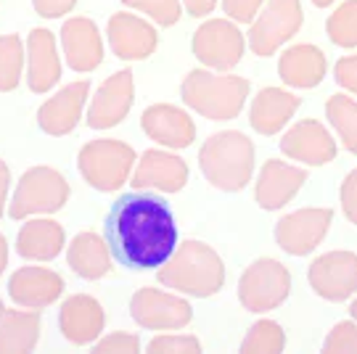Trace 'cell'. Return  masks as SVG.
<instances>
[{"mask_svg": "<svg viewBox=\"0 0 357 354\" xmlns=\"http://www.w3.org/2000/svg\"><path fill=\"white\" fill-rule=\"evenodd\" d=\"M6 265H8V243H6V238L0 236V275H3Z\"/></svg>", "mask_w": 357, "mask_h": 354, "instance_id": "cell-43", "label": "cell"}, {"mask_svg": "<svg viewBox=\"0 0 357 354\" xmlns=\"http://www.w3.org/2000/svg\"><path fill=\"white\" fill-rule=\"evenodd\" d=\"M66 262L79 278L98 280L112 270V249L101 236L79 233L66 252Z\"/></svg>", "mask_w": 357, "mask_h": 354, "instance_id": "cell-27", "label": "cell"}, {"mask_svg": "<svg viewBox=\"0 0 357 354\" xmlns=\"http://www.w3.org/2000/svg\"><path fill=\"white\" fill-rule=\"evenodd\" d=\"M302 26L299 0H270L257 16L249 32V45L257 56H273L286 40H291Z\"/></svg>", "mask_w": 357, "mask_h": 354, "instance_id": "cell-8", "label": "cell"}, {"mask_svg": "<svg viewBox=\"0 0 357 354\" xmlns=\"http://www.w3.org/2000/svg\"><path fill=\"white\" fill-rule=\"evenodd\" d=\"M156 278L167 288H175L188 296H212L225 283V267L212 246L202 240H185L159 267Z\"/></svg>", "mask_w": 357, "mask_h": 354, "instance_id": "cell-2", "label": "cell"}, {"mask_svg": "<svg viewBox=\"0 0 357 354\" xmlns=\"http://www.w3.org/2000/svg\"><path fill=\"white\" fill-rule=\"evenodd\" d=\"M132 164H135V151L122 140H90L77 156L79 175L103 193L122 188L132 172Z\"/></svg>", "mask_w": 357, "mask_h": 354, "instance_id": "cell-5", "label": "cell"}, {"mask_svg": "<svg viewBox=\"0 0 357 354\" xmlns=\"http://www.w3.org/2000/svg\"><path fill=\"white\" fill-rule=\"evenodd\" d=\"M69 199V183L53 167H32L26 169L8 206L13 220H24L29 215H51L59 212Z\"/></svg>", "mask_w": 357, "mask_h": 354, "instance_id": "cell-6", "label": "cell"}, {"mask_svg": "<svg viewBox=\"0 0 357 354\" xmlns=\"http://www.w3.org/2000/svg\"><path fill=\"white\" fill-rule=\"evenodd\" d=\"M243 48L241 29L225 19H209L193 35V56L217 72H228L241 61Z\"/></svg>", "mask_w": 357, "mask_h": 354, "instance_id": "cell-9", "label": "cell"}, {"mask_svg": "<svg viewBox=\"0 0 357 354\" xmlns=\"http://www.w3.org/2000/svg\"><path fill=\"white\" fill-rule=\"evenodd\" d=\"M291 291L289 270L275 259H257L238 280V299L249 312H270L281 307Z\"/></svg>", "mask_w": 357, "mask_h": 354, "instance_id": "cell-7", "label": "cell"}, {"mask_svg": "<svg viewBox=\"0 0 357 354\" xmlns=\"http://www.w3.org/2000/svg\"><path fill=\"white\" fill-rule=\"evenodd\" d=\"M305 169L286 164V162H278V159H270V162H265L262 172L257 177V203L262 209H268V212H275V209L286 206L299 193V188L305 185Z\"/></svg>", "mask_w": 357, "mask_h": 354, "instance_id": "cell-21", "label": "cell"}, {"mask_svg": "<svg viewBox=\"0 0 357 354\" xmlns=\"http://www.w3.org/2000/svg\"><path fill=\"white\" fill-rule=\"evenodd\" d=\"M40 315L24 309H6L0 317V354H26L38 346Z\"/></svg>", "mask_w": 357, "mask_h": 354, "instance_id": "cell-28", "label": "cell"}, {"mask_svg": "<svg viewBox=\"0 0 357 354\" xmlns=\"http://www.w3.org/2000/svg\"><path fill=\"white\" fill-rule=\"evenodd\" d=\"M183 101L188 109L199 111L206 119H236L241 114L246 95H249V82L243 77L233 75H212L204 69H193L191 75L183 79L180 90Z\"/></svg>", "mask_w": 357, "mask_h": 354, "instance_id": "cell-4", "label": "cell"}, {"mask_svg": "<svg viewBox=\"0 0 357 354\" xmlns=\"http://www.w3.org/2000/svg\"><path fill=\"white\" fill-rule=\"evenodd\" d=\"M106 243L128 270H159L178 249L169 203L156 193H125L106 215Z\"/></svg>", "mask_w": 357, "mask_h": 354, "instance_id": "cell-1", "label": "cell"}, {"mask_svg": "<svg viewBox=\"0 0 357 354\" xmlns=\"http://www.w3.org/2000/svg\"><path fill=\"white\" fill-rule=\"evenodd\" d=\"M286 346V333L273 320H259L252 325L241 344L243 354H278Z\"/></svg>", "mask_w": 357, "mask_h": 354, "instance_id": "cell-31", "label": "cell"}, {"mask_svg": "<svg viewBox=\"0 0 357 354\" xmlns=\"http://www.w3.org/2000/svg\"><path fill=\"white\" fill-rule=\"evenodd\" d=\"M312 3H315V6H318V8H326V6H331L333 0H312Z\"/></svg>", "mask_w": 357, "mask_h": 354, "instance_id": "cell-44", "label": "cell"}, {"mask_svg": "<svg viewBox=\"0 0 357 354\" xmlns=\"http://www.w3.org/2000/svg\"><path fill=\"white\" fill-rule=\"evenodd\" d=\"M103 325H106V315L103 307L88 293H75L69 296L61 309H59V328L69 344L82 346V344L96 341L101 336Z\"/></svg>", "mask_w": 357, "mask_h": 354, "instance_id": "cell-17", "label": "cell"}, {"mask_svg": "<svg viewBox=\"0 0 357 354\" xmlns=\"http://www.w3.org/2000/svg\"><path fill=\"white\" fill-rule=\"evenodd\" d=\"M333 77H336V82H339L342 88L357 95V56L339 59V61H336V69H333Z\"/></svg>", "mask_w": 357, "mask_h": 354, "instance_id": "cell-38", "label": "cell"}, {"mask_svg": "<svg viewBox=\"0 0 357 354\" xmlns=\"http://www.w3.org/2000/svg\"><path fill=\"white\" fill-rule=\"evenodd\" d=\"M96 354H138L141 352V339L135 333H125V330H116L109 333L103 341L96 344Z\"/></svg>", "mask_w": 357, "mask_h": 354, "instance_id": "cell-36", "label": "cell"}, {"mask_svg": "<svg viewBox=\"0 0 357 354\" xmlns=\"http://www.w3.org/2000/svg\"><path fill=\"white\" fill-rule=\"evenodd\" d=\"M135 98V90H132V72L122 69L112 75L103 82L98 93L93 95V103L88 109V125L93 130H109L116 127L125 116L130 114V106Z\"/></svg>", "mask_w": 357, "mask_h": 354, "instance_id": "cell-13", "label": "cell"}, {"mask_svg": "<svg viewBox=\"0 0 357 354\" xmlns=\"http://www.w3.org/2000/svg\"><path fill=\"white\" fill-rule=\"evenodd\" d=\"M61 45L69 69L75 72H93L103 61V43L98 35V26L85 16L69 19L61 26Z\"/></svg>", "mask_w": 357, "mask_h": 354, "instance_id": "cell-23", "label": "cell"}, {"mask_svg": "<svg viewBox=\"0 0 357 354\" xmlns=\"http://www.w3.org/2000/svg\"><path fill=\"white\" fill-rule=\"evenodd\" d=\"M32 6L43 19H59L75 8L77 0H32Z\"/></svg>", "mask_w": 357, "mask_h": 354, "instance_id": "cell-40", "label": "cell"}, {"mask_svg": "<svg viewBox=\"0 0 357 354\" xmlns=\"http://www.w3.org/2000/svg\"><path fill=\"white\" fill-rule=\"evenodd\" d=\"M262 3H265V0H222V8H225V13H228L233 22L249 24L257 16Z\"/></svg>", "mask_w": 357, "mask_h": 354, "instance_id": "cell-37", "label": "cell"}, {"mask_svg": "<svg viewBox=\"0 0 357 354\" xmlns=\"http://www.w3.org/2000/svg\"><path fill=\"white\" fill-rule=\"evenodd\" d=\"M64 240V228L56 220H29L16 236V252L29 262H48L61 254Z\"/></svg>", "mask_w": 357, "mask_h": 354, "instance_id": "cell-26", "label": "cell"}, {"mask_svg": "<svg viewBox=\"0 0 357 354\" xmlns=\"http://www.w3.org/2000/svg\"><path fill=\"white\" fill-rule=\"evenodd\" d=\"M328 38L342 45V48H355L357 45V0H347L326 22Z\"/></svg>", "mask_w": 357, "mask_h": 354, "instance_id": "cell-32", "label": "cell"}, {"mask_svg": "<svg viewBox=\"0 0 357 354\" xmlns=\"http://www.w3.org/2000/svg\"><path fill=\"white\" fill-rule=\"evenodd\" d=\"M278 75H281V79L289 88H315L326 77V56H323L320 48L310 45V43L294 45L281 56Z\"/></svg>", "mask_w": 357, "mask_h": 354, "instance_id": "cell-25", "label": "cell"}, {"mask_svg": "<svg viewBox=\"0 0 357 354\" xmlns=\"http://www.w3.org/2000/svg\"><path fill=\"white\" fill-rule=\"evenodd\" d=\"M326 354H357V323H339L323 344Z\"/></svg>", "mask_w": 357, "mask_h": 354, "instance_id": "cell-34", "label": "cell"}, {"mask_svg": "<svg viewBox=\"0 0 357 354\" xmlns=\"http://www.w3.org/2000/svg\"><path fill=\"white\" fill-rule=\"evenodd\" d=\"M106 38L114 56L125 59V61H141L146 56H151L156 51V29L151 24H146L143 19L132 16V13H114L109 19L106 26Z\"/></svg>", "mask_w": 357, "mask_h": 354, "instance_id": "cell-18", "label": "cell"}, {"mask_svg": "<svg viewBox=\"0 0 357 354\" xmlns=\"http://www.w3.org/2000/svg\"><path fill=\"white\" fill-rule=\"evenodd\" d=\"M3 312H6V307H3V302H0V317H3Z\"/></svg>", "mask_w": 357, "mask_h": 354, "instance_id": "cell-46", "label": "cell"}, {"mask_svg": "<svg viewBox=\"0 0 357 354\" xmlns=\"http://www.w3.org/2000/svg\"><path fill=\"white\" fill-rule=\"evenodd\" d=\"M61 79V61L51 29H32L26 38V85L32 93H48Z\"/></svg>", "mask_w": 357, "mask_h": 354, "instance_id": "cell-22", "label": "cell"}, {"mask_svg": "<svg viewBox=\"0 0 357 354\" xmlns=\"http://www.w3.org/2000/svg\"><path fill=\"white\" fill-rule=\"evenodd\" d=\"M8 183H11V175H8V167H6V162H0V217H3V209H6Z\"/></svg>", "mask_w": 357, "mask_h": 354, "instance_id": "cell-42", "label": "cell"}, {"mask_svg": "<svg viewBox=\"0 0 357 354\" xmlns=\"http://www.w3.org/2000/svg\"><path fill=\"white\" fill-rule=\"evenodd\" d=\"M342 209L347 220L357 225V169H352L342 183Z\"/></svg>", "mask_w": 357, "mask_h": 354, "instance_id": "cell-39", "label": "cell"}, {"mask_svg": "<svg viewBox=\"0 0 357 354\" xmlns=\"http://www.w3.org/2000/svg\"><path fill=\"white\" fill-rule=\"evenodd\" d=\"M185 3V8L191 16H206V13L215 11L217 0H183Z\"/></svg>", "mask_w": 357, "mask_h": 354, "instance_id": "cell-41", "label": "cell"}, {"mask_svg": "<svg viewBox=\"0 0 357 354\" xmlns=\"http://www.w3.org/2000/svg\"><path fill=\"white\" fill-rule=\"evenodd\" d=\"M349 315L355 317V323H357V299L352 302V307H349Z\"/></svg>", "mask_w": 357, "mask_h": 354, "instance_id": "cell-45", "label": "cell"}, {"mask_svg": "<svg viewBox=\"0 0 357 354\" xmlns=\"http://www.w3.org/2000/svg\"><path fill=\"white\" fill-rule=\"evenodd\" d=\"M151 354H199L202 344L196 336H156L149 344Z\"/></svg>", "mask_w": 357, "mask_h": 354, "instance_id": "cell-35", "label": "cell"}, {"mask_svg": "<svg viewBox=\"0 0 357 354\" xmlns=\"http://www.w3.org/2000/svg\"><path fill=\"white\" fill-rule=\"evenodd\" d=\"M199 167L217 190L236 193L246 188L255 172V146L243 132H217L199 151Z\"/></svg>", "mask_w": 357, "mask_h": 354, "instance_id": "cell-3", "label": "cell"}, {"mask_svg": "<svg viewBox=\"0 0 357 354\" xmlns=\"http://www.w3.org/2000/svg\"><path fill=\"white\" fill-rule=\"evenodd\" d=\"M326 116L339 132L349 153H357V101L349 95H331L326 103Z\"/></svg>", "mask_w": 357, "mask_h": 354, "instance_id": "cell-29", "label": "cell"}, {"mask_svg": "<svg viewBox=\"0 0 357 354\" xmlns=\"http://www.w3.org/2000/svg\"><path fill=\"white\" fill-rule=\"evenodd\" d=\"M302 106L299 95L286 93L281 88H262L252 101L249 122L259 135H275L289 125V119Z\"/></svg>", "mask_w": 357, "mask_h": 354, "instance_id": "cell-24", "label": "cell"}, {"mask_svg": "<svg viewBox=\"0 0 357 354\" xmlns=\"http://www.w3.org/2000/svg\"><path fill=\"white\" fill-rule=\"evenodd\" d=\"M281 151L302 164H328L336 159V140L315 119H302L281 138Z\"/></svg>", "mask_w": 357, "mask_h": 354, "instance_id": "cell-14", "label": "cell"}, {"mask_svg": "<svg viewBox=\"0 0 357 354\" xmlns=\"http://www.w3.org/2000/svg\"><path fill=\"white\" fill-rule=\"evenodd\" d=\"M141 127L146 130L149 138L167 146V148H185L196 138V125L188 116V111H183L178 106H169V103L149 106L141 116Z\"/></svg>", "mask_w": 357, "mask_h": 354, "instance_id": "cell-19", "label": "cell"}, {"mask_svg": "<svg viewBox=\"0 0 357 354\" xmlns=\"http://www.w3.org/2000/svg\"><path fill=\"white\" fill-rule=\"evenodd\" d=\"M64 291V278L45 267H22L8 280V293L16 307L43 309L51 307Z\"/></svg>", "mask_w": 357, "mask_h": 354, "instance_id": "cell-20", "label": "cell"}, {"mask_svg": "<svg viewBox=\"0 0 357 354\" xmlns=\"http://www.w3.org/2000/svg\"><path fill=\"white\" fill-rule=\"evenodd\" d=\"M130 183L135 190H162V193H178L188 183V164L167 151H146L138 167L132 169Z\"/></svg>", "mask_w": 357, "mask_h": 354, "instance_id": "cell-15", "label": "cell"}, {"mask_svg": "<svg viewBox=\"0 0 357 354\" xmlns=\"http://www.w3.org/2000/svg\"><path fill=\"white\" fill-rule=\"evenodd\" d=\"M130 315L141 328L178 330L191 323L193 309L185 299H178L172 293L159 288H141L130 302Z\"/></svg>", "mask_w": 357, "mask_h": 354, "instance_id": "cell-10", "label": "cell"}, {"mask_svg": "<svg viewBox=\"0 0 357 354\" xmlns=\"http://www.w3.org/2000/svg\"><path fill=\"white\" fill-rule=\"evenodd\" d=\"M310 286L326 302H344L357 291V254L328 252L307 270Z\"/></svg>", "mask_w": 357, "mask_h": 354, "instance_id": "cell-11", "label": "cell"}, {"mask_svg": "<svg viewBox=\"0 0 357 354\" xmlns=\"http://www.w3.org/2000/svg\"><path fill=\"white\" fill-rule=\"evenodd\" d=\"M331 209H299L294 215H286L275 225V240L283 252L294 256H307L318 249L326 233L331 228Z\"/></svg>", "mask_w": 357, "mask_h": 354, "instance_id": "cell-12", "label": "cell"}, {"mask_svg": "<svg viewBox=\"0 0 357 354\" xmlns=\"http://www.w3.org/2000/svg\"><path fill=\"white\" fill-rule=\"evenodd\" d=\"M24 66V43L19 35H0V93L19 85Z\"/></svg>", "mask_w": 357, "mask_h": 354, "instance_id": "cell-30", "label": "cell"}, {"mask_svg": "<svg viewBox=\"0 0 357 354\" xmlns=\"http://www.w3.org/2000/svg\"><path fill=\"white\" fill-rule=\"evenodd\" d=\"M88 93H90V82L82 79V82H72L61 88L53 98L40 106L38 111V125L43 132L48 135H69L72 130L79 122V114L85 109V101H88Z\"/></svg>", "mask_w": 357, "mask_h": 354, "instance_id": "cell-16", "label": "cell"}, {"mask_svg": "<svg viewBox=\"0 0 357 354\" xmlns=\"http://www.w3.org/2000/svg\"><path fill=\"white\" fill-rule=\"evenodd\" d=\"M125 6L151 16L156 24L172 26L180 19V0H122Z\"/></svg>", "mask_w": 357, "mask_h": 354, "instance_id": "cell-33", "label": "cell"}]
</instances>
